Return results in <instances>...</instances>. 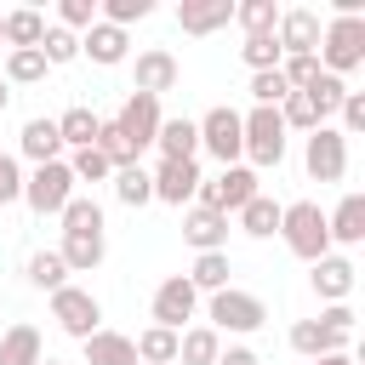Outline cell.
Segmentation results:
<instances>
[{"label":"cell","instance_id":"8fae6325","mask_svg":"<svg viewBox=\"0 0 365 365\" xmlns=\"http://www.w3.org/2000/svg\"><path fill=\"white\" fill-rule=\"evenodd\" d=\"M319 11L314 6H279V29H274V40H279V51L285 57H314L319 51Z\"/></svg>","mask_w":365,"mask_h":365},{"label":"cell","instance_id":"6da1fadb","mask_svg":"<svg viewBox=\"0 0 365 365\" xmlns=\"http://www.w3.org/2000/svg\"><path fill=\"white\" fill-rule=\"evenodd\" d=\"M279 240H285V251L291 257H302L308 268L331 251V234H325V211H319V200H291V205H279Z\"/></svg>","mask_w":365,"mask_h":365},{"label":"cell","instance_id":"f5cc1de1","mask_svg":"<svg viewBox=\"0 0 365 365\" xmlns=\"http://www.w3.org/2000/svg\"><path fill=\"white\" fill-rule=\"evenodd\" d=\"M40 365H68V359H51V354H46V359H40Z\"/></svg>","mask_w":365,"mask_h":365},{"label":"cell","instance_id":"d6a6232c","mask_svg":"<svg viewBox=\"0 0 365 365\" xmlns=\"http://www.w3.org/2000/svg\"><path fill=\"white\" fill-rule=\"evenodd\" d=\"M108 182H114V200H120V205H131V211L154 200V177H148V165H125V171H114Z\"/></svg>","mask_w":365,"mask_h":365},{"label":"cell","instance_id":"2e32d148","mask_svg":"<svg viewBox=\"0 0 365 365\" xmlns=\"http://www.w3.org/2000/svg\"><path fill=\"white\" fill-rule=\"evenodd\" d=\"M17 160H29V165L63 160V137H57V120H51V114L23 120V131H17Z\"/></svg>","mask_w":365,"mask_h":365},{"label":"cell","instance_id":"ffe728a7","mask_svg":"<svg viewBox=\"0 0 365 365\" xmlns=\"http://www.w3.org/2000/svg\"><path fill=\"white\" fill-rule=\"evenodd\" d=\"M325 234H331V245H359L365 240V194H342L336 211H325Z\"/></svg>","mask_w":365,"mask_h":365},{"label":"cell","instance_id":"603a6c76","mask_svg":"<svg viewBox=\"0 0 365 365\" xmlns=\"http://www.w3.org/2000/svg\"><path fill=\"white\" fill-rule=\"evenodd\" d=\"M228 274H234V257H228V251H200V257H194V268H188L182 279H188L200 297H217V291H228V285H234Z\"/></svg>","mask_w":365,"mask_h":365},{"label":"cell","instance_id":"f35d334b","mask_svg":"<svg viewBox=\"0 0 365 365\" xmlns=\"http://www.w3.org/2000/svg\"><path fill=\"white\" fill-rule=\"evenodd\" d=\"M240 57H245V68H251V74H268V68H279V63H285V51H279V40H274V34H245Z\"/></svg>","mask_w":365,"mask_h":365},{"label":"cell","instance_id":"44dd1931","mask_svg":"<svg viewBox=\"0 0 365 365\" xmlns=\"http://www.w3.org/2000/svg\"><path fill=\"white\" fill-rule=\"evenodd\" d=\"M80 348H86V365H137V342L125 331H108V325H97Z\"/></svg>","mask_w":365,"mask_h":365},{"label":"cell","instance_id":"484cf974","mask_svg":"<svg viewBox=\"0 0 365 365\" xmlns=\"http://www.w3.org/2000/svg\"><path fill=\"white\" fill-rule=\"evenodd\" d=\"M23 279H29L34 291H46V297H51V291H63V285H68V262L57 257V245H51V251H29Z\"/></svg>","mask_w":365,"mask_h":365},{"label":"cell","instance_id":"5b68a950","mask_svg":"<svg viewBox=\"0 0 365 365\" xmlns=\"http://www.w3.org/2000/svg\"><path fill=\"white\" fill-rule=\"evenodd\" d=\"M257 194H262V182H257V171H251V165H222L217 177H200V194H194V205L234 217V211H240L245 200H257Z\"/></svg>","mask_w":365,"mask_h":365},{"label":"cell","instance_id":"5bb4252c","mask_svg":"<svg viewBox=\"0 0 365 365\" xmlns=\"http://www.w3.org/2000/svg\"><path fill=\"white\" fill-rule=\"evenodd\" d=\"M80 57H91L97 68H120L125 57H131V34L125 29H114V23H91L86 34H80Z\"/></svg>","mask_w":365,"mask_h":365},{"label":"cell","instance_id":"ab89813d","mask_svg":"<svg viewBox=\"0 0 365 365\" xmlns=\"http://www.w3.org/2000/svg\"><path fill=\"white\" fill-rule=\"evenodd\" d=\"M97 17L114 23V29H131V23L154 17V0H97Z\"/></svg>","mask_w":365,"mask_h":365},{"label":"cell","instance_id":"d6986e66","mask_svg":"<svg viewBox=\"0 0 365 365\" xmlns=\"http://www.w3.org/2000/svg\"><path fill=\"white\" fill-rule=\"evenodd\" d=\"M154 148H160V160H194V154H200V125H194L188 114H165Z\"/></svg>","mask_w":365,"mask_h":365},{"label":"cell","instance_id":"52a82bcc","mask_svg":"<svg viewBox=\"0 0 365 365\" xmlns=\"http://www.w3.org/2000/svg\"><path fill=\"white\" fill-rule=\"evenodd\" d=\"M302 171L314 182H342L348 177V137L336 125H319L302 137Z\"/></svg>","mask_w":365,"mask_h":365},{"label":"cell","instance_id":"8d00e7d4","mask_svg":"<svg viewBox=\"0 0 365 365\" xmlns=\"http://www.w3.org/2000/svg\"><path fill=\"white\" fill-rule=\"evenodd\" d=\"M91 148H97V154H103L114 171H125V165H143V160H137V148L120 137V125H114V120H103V125H97V143H91Z\"/></svg>","mask_w":365,"mask_h":365},{"label":"cell","instance_id":"bcb514c9","mask_svg":"<svg viewBox=\"0 0 365 365\" xmlns=\"http://www.w3.org/2000/svg\"><path fill=\"white\" fill-rule=\"evenodd\" d=\"M336 120H342V125H336L342 137H359V131H365V91H348L342 108H336Z\"/></svg>","mask_w":365,"mask_h":365},{"label":"cell","instance_id":"4fadbf2b","mask_svg":"<svg viewBox=\"0 0 365 365\" xmlns=\"http://www.w3.org/2000/svg\"><path fill=\"white\" fill-rule=\"evenodd\" d=\"M354 274H359V268H354V262H348L342 251H325V257L314 262L308 285H314V297H319V302L331 308V302H348V297H354Z\"/></svg>","mask_w":365,"mask_h":365},{"label":"cell","instance_id":"277c9868","mask_svg":"<svg viewBox=\"0 0 365 365\" xmlns=\"http://www.w3.org/2000/svg\"><path fill=\"white\" fill-rule=\"evenodd\" d=\"M74 171H68V160H51V165H34V171H23V205L34 211V217H57L68 200H74Z\"/></svg>","mask_w":365,"mask_h":365},{"label":"cell","instance_id":"e575fe53","mask_svg":"<svg viewBox=\"0 0 365 365\" xmlns=\"http://www.w3.org/2000/svg\"><path fill=\"white\" fill-rule=\"evenodd\" d=\"M234 23L245 34H274L279 29V6L274 0H234Z\"/></svg>","mask_w":365,"mask_h":365},{"label":"cell","instance_id":"74e56055","mask_svg":"<svg viewBox=\"0 0 365 365\" xmlns=\"http://www.w3.org/2000/svg\"><path fill=\"white\" fill-rule=\"evenodd\" d=\"M40 57H46V68H63V63H74V57H80V34H68V29L46 23V34H40Z\"/></svg>","mask_w":365,"mask_h":365},{"label":"cell","instance_id":"cb8c5ba5","mask_svg":"<svg viewBox=\"0 0 365 365\" xmlns=\"http://www.w3.org/2000/svg\"><path fill=\"white\" fill-rule=\"evenodd\" d=\"M40 359H46L40 325H29V319L6 325V336H0V365H40Z\"/></svg>","mask_w":365,"mask_h":365},{"label":"cell","instance_id":"7bdbcfd3","mask_svg":"<svg viewBox=\"0 0 365 365\" xmlns=\"http://www.w3.org/2000/svg\"><path fill=\"white\" fill-rule=\"evenodd\" d=\"M91 23H97V0H57V29L86 34Z\"/></svg>","mask_w":365,"mask_h":365},{"label":"cell","instance_id":"f546056e","mask_svg":"<svg viewBox=\"0 0 365 365\" xmlns=\"http://www.w3.org/2000/svg\"><path fill=\"white\" fill-rule=\"evenodd\" d=\"M40 34H46V17H40L34 6L6 11V46H11V51H34V46H40Z\"/></svg>","mask_w":365,"mask_h":365},{"label":"cell","instance_id":"3957f363","mask_svg":"<svg viewBox=\"0 0 365 365\" xmlns=\"http://www.w3.org/2000/svg\"><path fill=\"white\" fill-rule=\"evenodd\" d=\"M205 325L222 336H251V331H262L268 325V302L257 297V291H240V285H228V291H217V297H205Z\"/></svg>","mask_w":365,"mask_h":365},{"label":"cell","instance_id":"7c38bea8","mask_svg":"<svg viewBox=\"0 0 365 365\" xmlns=\"http://www.w3.org/2000/svg\"><path fill=\"white\" fill-rule=\"evenodd\" d=\"M154 200L160 205H194V194H200V160H160L154 171Z\"/></svg>","mask_w":365,"mask_h":365},{"label":"cell","instance_id":"7a4b0ae2","mask_svg":"<svg viewBox=\"0 0 365 365\" xmlns=\"http://www.w3.org/2000/svg\"><path fill=\"white\" fill-rule=\"evenodd\" d=\"M240 143H245V165H251V171H268V165L285 160L291 131H285L279 108H257V103H251V114H240Z\"/></svg>","mask_w":365,"mask_h":365},{"label":"cell","instance_id":"681fc988","mask_svg":"<svg viewBox=\"0 0 365 365\" xmlns=\"http://www.w3.org/2000/svg\"><path fill=\"white\" fill-rule=\"evenodd\" d=\"M308 365H354V354H319V359H308Z\"/></svg>","mask_w":365,"mask_h":365},{"label":"cell","instance_id":"e0dca14e","mask_svg":"<svg viewBox=\"0 0 365 365\" xmlns=\"http://www.w3.org/2000/svg\"><path fill=\"white\" fill-rule=\"evenodd\" d=\"M182 240L200 251H228V217L222 211H205V205H188L182 211Z\"/></svg>","mask_w":365,"mask_h":365},{"label":"cell","instance_id":"816d5d0a","mask_svg":"<svg viewBox=\"0 0 365 365\" xmlns=\"http://www.w3.org/2000/svg\"><path fill=\"white\" fill-rule=\"evenodd\" d=\"M0 46H6V11H0Z\"/></svg>","mask_w":365,"mask_h":365},{"label":"cell","instance_id":"7402d4cb","mask_svg":"<svg viewBox=\"0 0 365 365\" xmlns=\"http://www.w3.org/2000/svg\"><path fill=\"white\" fill-rule=\"evenodd\" d=\"M57 257L68 262V274H97L108 257V234H63Z\"/></svg>","mask_w":365,"mask_h":365},{"label":"cell","instance_id":"30bf717a","mask_svg":"<svg viewBox=\"0 0 365 365\" xmlns=\"http://www.w3.org/2000/svg\"><path fill=\"white\" fill-rule=\"evenodd\" d=\"M148 314H154V325H165V331H188V319L200 314V291H194L182 274H165V279L154 285Z\"/></svg>","mask_w":365,"mask_h":365},{"label":"cell","instance_id":"9c48e42d","mask_svg":"<svg viewBox=\"0 0 365 365\" xmlns=\"http://www.w3.org/2000/svg\"><path fill=\"white\" fill-rule=\"evenodd\" d=\"M160 97H148V91H125V103H120V114H114V125H120V137L137 148V160H143V148H154V137H160Z\"/></svg>","mask_w":365,"mask_h":365},{"label":"cell","instance_id":"b9f144b4","mask_svg":"<svg viewBox=\"0 0 365 365\" xmlns=\"http://www.w3.org/2000/svg\"><path fill=\"white\" fill-rule=\"evenodd\" d=\"M68 171H74V182H108V177H114V165H108L97 148H74V154H68Z\"/></svg>","mask_w":365,"mask_h":365},{"label":"cell","instance_id":"f907efd6","mask_svg":"<svg viewBox=\"0 0 365 365\" xmlns=\"http://www.w3.org/2000/svg\"><path fill=\"white\" fill-rule=\"evenodd\" d=\"M6 108H11V86L0 80V114H6Z\"/></svg>","mask_w":365,"mask_h":365},{"label":"cell","instance_id":"f6af8a7d","mask_svg":"<svg viewBox=\"0 0 365 365\" xmlns=\"http://www.w3.org/2000/svg\"><path fill=\"white\" fill-rule=\"evenodd\" d=\"M17 200H23V160L0 154V205H17Z\"/></svg>","mask_w":365,"mask_h":365},{"label":"cell","instance_id":"4316f807","mask_svg":"<svg viewBox=\"0 0 365 365\" xmlns=\"http://www.w3.org/2000/svg\"><path fill=\"white\" fill-rule=\"evenodd\" d=\"M217 354H222V336H217L211 325L177 331V365H217Z\"/></svg>","mask_w":365,"mask_h":365},{"label":"cell","instance_id":"f1b7e54d","mask_svg":"<svg viewBox=\"0 0 365 365\" xmlns=\"http://www.w3.org/2000/svg\"><path fill=\"white\" fill-rule=\"evenodd\" d=\"M234 217H240V228H245L251 240H274V234H279V200H268V194L245 200Z\"/></svg>","mask_w":365,"mask_h":365},{"label":"cell","instance_id":"4dcf8cb0","mask_svg":"<svg viewBox=\"0 0 365 365\" xmlns=\"http://www.w3.org/2000/svg\"><path fill=\"white\" fill-rule=\"evenodd\" d=\"M302 97L314 103V114H319V125H331V114L342 108V97H348V80H336V74H314V86H302Z\"/></svg>","mask_w":365,"mask_h":365},{"label":"cell","instance_id":"83f0119b","mask_svg":"<svg viewBox=\"0 0 365 365\" xmlns=\"http://www.w3.org/2000/svg\"><path fill=\"white\" fill-rule=\"evenodd\" d=\"M291 348H297L302 359H319V354H348V342H342V336H331L319 319H297V325H291Z\"/></svg>","mask_w":365,"mask_h":365},{"label":"cell","instance_id":"ee69618b","mask_svg":"<svg viewBox=\"0 0 365 365\" xmlns=\"http://www.w3.org/2000/svg\"><path fill=\"white\" fill-rule=\"evenodd\" d=\"M285 91H291V86L279 80V68L251 74V103H257V108H279V103H285Z\"/></svg>","mask_w":365,"mask_h":365},{"label":"cell","instance_id":"d4e9b609","mask_svg":"<svg viewBox=\"0 0 365 365\" xmlns=\"http://www.w3.org/2000/svg\"><path fill=\"white\" fill-rule=\"evenodd\" d=\"M97 125H103V114H91L86 103H74V108L57 114V137H63L68 154H74V148H91V143H97Z\"/></svg>","mask_w":365,"mask_h":365},{"label":"cell","instance_id":"7dc6e473","mask_svg":"<svg viewBox=\"0 0 365 365\" xmlns=\"http://www.w3.org/2000/svg\"><path fill=\"white\" fill-rule=\"evenodd\" d=\"M314 319H319V325H325L331 336H342V342L354 336V308H348V302H331V308H319Z\"/></svg>","mask_w":365,"mask_h":365},{"label":"cell","instance_id":"ba28073f","mask_svg":"<svg viewBox=\"0 0 365 365\" xmlns=\"http://www.w3.org/2000/svg\"><path fill=\"white\" fill-rule=\"evenodd\" d=\"M51 319H57V331H68L74 342H86L97 325H103V302L86 291V285H63V291H51Z\"/></svg>","mask_w":365,"mask_h":365},{"label":"cell","instance_id":"836d02e7","mask_svg":"<svg viewBox=\"0 0 365 365\" xmlns=\"http://www.w3.org/2000/svg\"><path fill=\"white\" fill-rule=\"evenodd\" d=\"M57 222H63V234H103V205H97L91 194H74V200L57 211Z\"/></svg>","mask_w":365,"mask_h":365},{"label":"cell","instance_id":"8992f818","mask_svg":"<svg viewBox=\"0 0 365 365\" xmlns=\"http://www.w3.org/2000/svg\"><path fill=\"white\" fill-rule=\"evenodd\" d=\"M194 125H200V148H205L217 165H245V143H240V108L217 103V108H205Z\"/></svg>","mask_w":365,"mask_h":365},{"label":"cell","instance_id":"60d3db41","mask_svg":"<svg viewBox=\"0 0 365 365\" xmlns=\"http://www.w3.org/2000/svg\"><path fill=\"white\" fill-rule=\"evenodd\" d=\"M279 120H285V131H319V114H314V103H308L302 91H285Z\"/></svg>","mask_w":365,"mask_h":365},{"label":"cell","instance_id":"c3c4849f","mask_svg":"<svg viewBox=\"0 0 365 365\" xmlns=\"http://www.w3.org/2000/svg\"><path fill=\"white\" fill-rule=\"evenodd\" d=\"M217 365H262V359H257L245 342H234V348H222V354H217Z\"/></svg>","mask_w":365,"mask_h":365},{"label":"cell","instance_id":"ac0fdd59","mask_svg":"<svg viewBox=\"0 0 365 365\" xmlns=\"http://www.w3.org/2000/svg\"><path fill=\"white\" fill-rule=\"evenodd\" d=\"M234 23V0H182L177 6V29L182 34H217Z\"/></svg>","mask_w":365,"mask_h":365},{"label":"cell","instance_id":"1f68e13d","mask_svg":"<svg viewBox=\"0 0 365 365\" xmlns=\"http://www.w3.org/2000/svg\"><path fill=\"white\" fill-rule=\"evenodd\" d=\"M131 342H137V365H177V331L148 325V331H137Z\"/></svg>","mask_w":365,"mask_h":365},{"label":"cell","instance_id":"d590c367","mask_svg":"<svg viewBox=\"0 0 365 365\" xmlns=\"http://www.w3.org/2000/svg\"><path fill=\"white\" fill-rule=\"evenodd\" d=\"M46 74H51V68H46L40 46H34V51H6V74H0L6 86H40Z\"/></svg>","mask_w":365,"mask_h":365},{"label":"cell","instance_id":"9a60e30c","mask_svg":"<svg viewBox=\"0 0 365 365\" xmlns=\"http://www.w3.org/2000/svg\"><path fill=\"white\" fill-rule=\"evenodd\" d=\"M177 80H182V63H177L165 46H148V51H137V86H131V91L165 97V91H177Z\"/></svg>","mask_w":365,"mask_h":365}]
</instances>
